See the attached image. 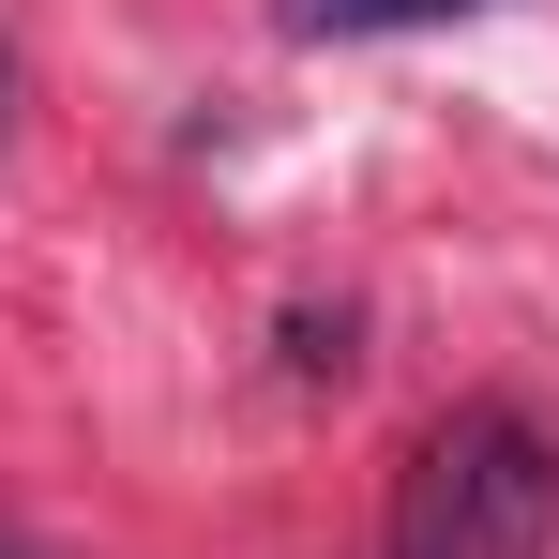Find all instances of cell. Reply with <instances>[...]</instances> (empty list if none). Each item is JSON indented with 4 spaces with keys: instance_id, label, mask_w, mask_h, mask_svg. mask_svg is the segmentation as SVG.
Wrapping results in <instances>:
<instances>
[{
    "instance_id": "obj_1",
    "label": "cell",
    "mask_w": 559,
    "mask_h": 559,
    "mask_svg": "<svg viewBox=\"0 0 559 559\" xmlns=\"http://www.w3.org/2000/svg\"><path fill=\"white\" fill-rule=\"evenodd\" d=\"M559 545V439L514 393H468L439 408L408 468H393V530L378 559H545Z\"/></svg>"
},
{
    "instance_id": "obj_2",
    "label": "cell",
    "mask_w": 559,
    "mask_h": 559,
    "mask_svg": "<svg viewBox=\"0 0 559 559\" xmlns=\"http://www.w3.org/2000/svg\"><path fill=\"white\" fill-rule=\"evenodd\" d=\"M424 15H468V0H287V31H424Z\"/></svg>"
},
{
    "instance_id": "obj_3",
    "label": "cell",
    "mask_w": 559,
    "mask_h": 559,
    "mask_svg": "<svg viewBox=\"0 0 559 559\" xmlns=\"http://www.w3.org/2000/svg\"><path fill=\"white\" fill-rule=\"evenodd\" d=\"M0 559H61V545H46V530H15V514H0Z\"/></svg>"
}]
</instances>
